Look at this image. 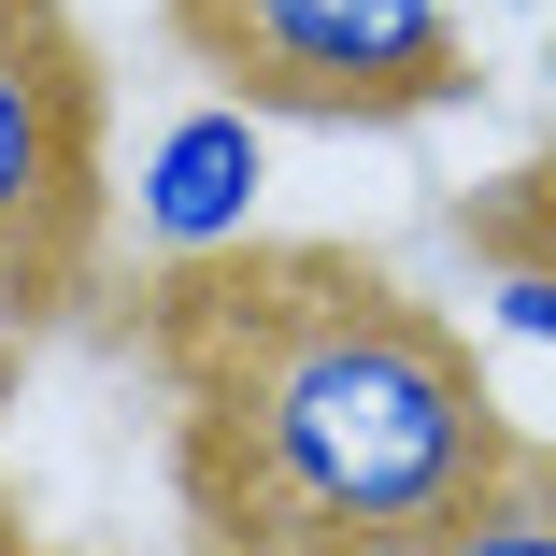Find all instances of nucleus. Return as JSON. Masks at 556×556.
Listing matches in <instances>:
<instances>
[{"label": "nucleus", "instance_id": "1", "mask_svg": "<svg viewBox=\"0 0 556 556\" xmlns=\"http://www.w3.org/2000/svg\"><path fill=\"white\" fill-rule=\"evenodd\" d=\"M186 471L229 556H414L528 471L471 343L357 257H229L172 314Z\"/></svg>", "mask_w": 556, "mask_h": 556}, {"label": "nucleus", "instance_id": "6", "mask_svg": "<svg viewBox=\"0 0 556 556\" xmlns=\"http://www.w3.org/2000/svg\"><path fill=\"white\" fill-rule=\"evenodd\" d=\"M485 314L514 328V343H556V257H528V243H514V257L485 271Z\"/></svg>", "mask_w": 556, "mask_h": 556}, {"label": "nucleus", "instance_id": "2", "mask_svg": "<svg viewBox=\"0 0 556 556\" xmlns=\"http://www.w3.org/2000/svg\"><path fill=\"white\" fill-rule=\"evenodd\" d=\"M172 43L229 100L314 129H400L471 86L457 0H172Z\"/></svg>", "mask_w": 556, "mask_h": 556}, {"label": "nucleus", "instance_id": "3", "mask_svg": "<svg viewBox=\"0 0 556 556\" xmlns=\"http://www.w3.org/2000/svg\"><path fill=\"white\" fill-rule=\"evenodd\" d=\"M100 58L72 0H0V314H58L100 257Z\"/></svg>", "mask_w": 556, "mask_h": 556}, {"label": "nucleus", "instance_id": "4", "mask_svg": "<svg viewBox=\"0 0 556 556\" xmlns=\"http://www.w3.org/2000/svg\"><path fill=\"white\" fill-rule=\"evenodd\" d=\"M257 200H271V115H257V100H229V86L186 100V115L129 157V229H143L157 257H186V271L243 257Z\"/></svg>", "mask_w": 556, "mask_h": 556}, {"label": "nucleus", "instance_id": "8", "mask_svg": "<svg viewBox=\"0 0 556 556\" xmlns=\"http://www.w3.org/2000/svg\"><path fill=\"white\" fill-rule=\"evenodd\" d=\"M542 500H556V457H542Z\"/></svg>", "mask_w": 556, "mask_h": 556}, {"label": "nucleus", "instance_id": "7", "mask_svg": "<svg viewBox=\"0 0 556 556\" xmlns=\"http://www.w3.org/2000/svg\"><path fill=\"white\" fill-rule=\"evenodd\" d=\"M528 200H542V229H556V143H542V172H528ZM542 257H556V243H542Z\"/></svg>", "mask_w": 556, "mask_h": 556}, {"label": "nucleus", "instance_id": "5", "mask_svg": "<svg viewBox=\"0 0 556 556\" xmlns=\"http://www.w3.org/2000/svg\"><path fill=\"white\" fill-rule=\"evenodd\" d=\"M414 556H556V500H542V457L500 485V500H471L442 542H414Z\"/></svg>", "mask_w": 556, "mask_h": 556}]
</instances>
